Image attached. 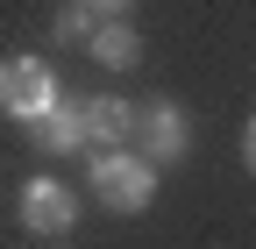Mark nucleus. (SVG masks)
I'll use <instances>...</instances> for the list:
<instances>
[{
	"label": "nucleus",
	"mask_w": 256,
	"mask_h": 249,
	"mask_svg": "<svg viewBox=\"0 0 256 249\" xmlns=\"http://www.w3.org/2000/svg\"><path fill=\"white\" fill-rule=\"evenodd\" d=\"M78 8H86L92 22H128V14H136V0H78Z\"/></svg>",
	"instance_id": "obj_9"
},
{
	"label": "nucleus",
	"mask_w": 256,
	"mask_h": 249,
	"mask_svg": "<svg viewBox=\"0 0 256 249\" xmlns=\"http://www.w3.org/2000/svg\"><path fill=\"white\" fill-rule=\"evenodd\" d=\"M57 100L64 92H57V72L43 57H0V114L14 121V128H28V121L50 114Z\"/></svg>",
	"instance_id": "obj_2"
},
{
	"label": "nucleus",
	"mask_w": 256,
	"mask_h": 249,
	"mask_svg": "<svg viewBox=\"0 0 256 249\" xmlns=\"http://www.w3.org/2000/svg\"><path fill=\"white\" fill-rule=\"evenodd\" d=\"M156 171L142 150H92V200L100 206H114V214H150L156 206Z\"/></svg>",
	"instance_id": "obj_1"
},
{
	"label": "nucleus",
	"mask_w": 256,
	"mask_h": 249,
	"mask_svg": "<svg viewBox=\"0 0 256 249\" xmlns=\"http://www.w3.org/2000/svg\"><path fill=\"white\" fill-rule=\"evenodd\" d=\"M43 249H64V242H43Z\"/></svg>",
	"instance_id": "obj_11"
},
{
	"label": "nucleus",
	"mask_w": 256,
	"mask_h": 249,
	"mask_svg": "<svg viewBox=\"0 0 256 249\" xmlns=\"http://www.w3.org/2000/svg\"><path fill=\"white\" fill-rule=\"evenodd\" d=\"M128 150H142V157L164 171V164H185V150H192V114L178 100H142L136 107V142Z\"/></svg>",
	"instance_id": "obj_3"
},
{
	"label": "nucleus",
	"mask_w": 256,
	"mask_h": 249,
	"mask_svg": "<svg viewBox=\"0 0 256 249\" xmlns=\"http://www.w3.org/2000/svg\"><path fill=\"white\" fill-rule=\"evenodd\" d=\"M242 164L256 171V114H249V128H242Z\"/></svg>",
	"instance_id": "obj_10"
},
{
	"label": "nucleus",
	"mask_w": 256,
	"mask_h": 249,
	"mask_svg": "<svg viewBox=\"0 0 256 249\" xmlns=\"http://www.w3.org/2000/svg\"><path fill=\"white\" fill-rule=\"evenodd\" d=\"M22 228H36L43 242H64L78 228V192L64 178H28L22 185Z\"/></svg>",
	"instance_id": "obj_4"
},
{
	"label": "nucleus",
	"mask_w": 256,
	"mask_h": 249,
	"mask_svg": "<svg viewBox=\"0 0 256 249\" xmlns=\"http://www.w3.org/2000/svg\"><path fill=\"white\" fill-rule=\"evenodd\" d=\"M86 43H92V64H100V72H136V64H142V36H136V22H100Z\"/></svg>",
	"instance_id": "obj_7"
},
{
	"label": "nucleus",
	"mask_w": 256,
	"mask_h": 249,
	"mask_svg": "<svg viewBox=\"0 0 256 249\" xmlns=\"http://www.w3.org/2000/svg\"><path fill=\"white\" fill-rule=\"evenodd\" d=\"M92 28H100V22H92V14L78 8V0H72V8H64V14H57V43H86V36H92Z\"/></svg>",
	"instance_id": "obj_8"
},
{
	"label": "nucleus",
	"mask_w": 256,
	"mask_h": 249,
	"mask_svg": "<svg viewBox=\"0 0 256 249\" xmlns=\"http://www.w3.org/2000/svg\"><path fill=\"white\" fill-rule=\"evenodd\" d=\"M78 128H86V150H121V142H136V107L114 92L78 100Z\"/></svg>",
	"instance_id": "obj_5"
},
{
	"label": "nucleus",
	"mask_w": 256,
	"mask_h": 249,
	"mask_svg": "<svg viewBox=\"0 0 256 249\" xmlns=\"http://www.w3.org/2000/svg\"><path fill=\"white\" fill-rule=\"evenodd\" d=\"M28 150L36 157H72V150H86V128H78V100H57L50 114H36L28 121Z\"/></svg>",
	"instance_id": "obj_6"
}]
</instances>
